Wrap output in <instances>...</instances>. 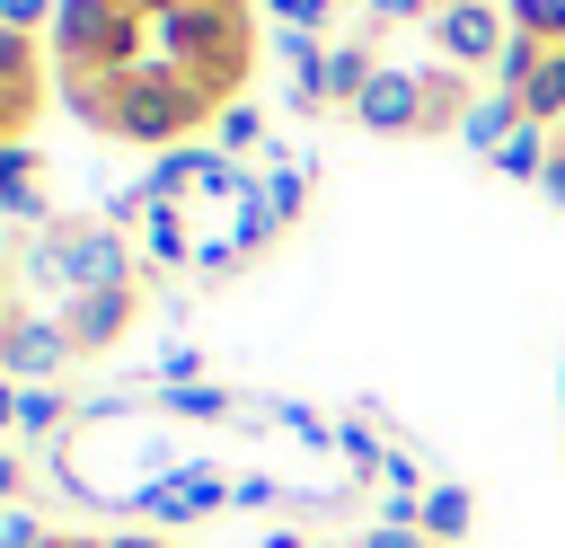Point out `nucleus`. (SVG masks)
I'll return each mask as SVG.
<instances>
[{
    "label": "nucleus",
    "instance_id": "f257e3e1",
    "mask_svg": "<svg viewBox=\"0 0 565 548\" xmlns=\"http://www.w3.org/2000/svg\"><path fill=\"white\" fill-rule=\"evenodd\" d=\"M221 97L194 88V80H106V133L115 141H141L150 159L177 150V133H194Z\"/></svg>",
    "mask_w": 565,
    "mask_h": 548
},
{
    "label": "nucleus",
    "instance_id": "f03ea898",
    "mask_svg": "<svg viewBox=\"0 0 565 548\" xmlns=\"http://www.w3.org/2000/svg\"><path fill=\"white\" fill-rule=\"evenodd\" d=\"M44 265H53L62 301H71V292H115V283H132V247H124V230H106V221H62V230H44Z\"/></svg>",
    "mask_w": 565,
    "mask_h": 548
},
{
    "label": "nucleus",
    "instance_id": "7ed1b4c3",
    "mask_svg": "<svg viewBox=\"0 0 565 548\" xmlns=\"http://www.w3.org/2000/svg\"><path fill=\"white\" fill-rule=\"evenodd\" d=\"M353 124H362L371 141H406V133H433V80H424V71H406V62H380V80L362 88Z\"/></svg>",
    "mask_w": 565,
    "mask_h": 548
},
{
    "label": "nucleus",
    "instance_id": "20e7f679",
    "mask_svg": "<svg viewBox=\"0 0 565 548\" xmlns=\"http://www.w3.org/2000/svg\"><path fill=\"white\" fill-rule=\"evenodd\" d=\"M433 44L450 71H494V53L512 44V18H503V0H441Z\"/></svg>",
    "mask_w": 565,
    "mask_h": 548
},
{
    "label": "nucleus",
    "instance_id": "39448f33",
    "mask_svg": "<svg viewBox=\"0 0 565 548\" xmlns=\"http://www.w3.org/2000/svg\"><path fill=\"white\" fill-rule=\"evenodd\" d=\"M62 362H71L62 318H35V309H9V318H0V380H18V389H53Z\"/></svg>",
    "mask_w": 565,
    "mask_h": 548
},
{
    "label": "nucleus",
    "instance_id": "423d86ee",
    "mask_svg": "<svg viewBox=\"0 0 565 548\" xmlns=\"http://www.w3.org/2000/svg\"><path fill=\"white\" fill-rule=\"evenodd\" d=\"M62 336H71V354H106L132 318H141V283H115V292H71L62 309Z\"/></svg>",
    "mask_w": 565,
    "mask_h": 548
},
{
    "label": "nucleus",
    "instance_id": "0eeeda50",
    "mask_svg": "<svg viewBox=\"0 0 565 548\" xmlns=\"http://www.w3.org/2000/svg\"><path fill=\"white\" fill-rule=\"evenodd\" d=\"M371 80H380V53H371L362 35H344V44H327V62H318V80H309V97H318V106H344V115H353Z\"/></svg>",
    "mask_w": 565,
    "mask_h": 548
},
{
    "label": "nucleus",
    "instance_id": "6e6552de",
    "mask_svg": "<svg viewBox=\"0 0 565 548\" xmlns=\"http://www.w3.org/2000/svg\"><path fill=\"white\" fill-rule=\"evenodd\" d=\"M0 212L53 230V203H44V177H35V141H0Z\"/></svg>",
    "mask_w": 565,
    "mask_h": 548
},
{
    "label": "nucleus",
    "instance_id": "1a4fd4ad",
    "mask_svg": "<svg viewBox=\"0 0 565 548\" xmlns=\"http://www.w3.org/2000/svg\"><path fill=\"white\" fill-rule=\"evenodd\" d=\"M521 124H530V115H521V97H503V88H486V97H477V106L459 115V141H468L477 159H503V141H512Z\"/></svg>",
    "mask_w": 565,
    "mask_h": 548
},
{
    "label": "nucleus",
    "instance_id": "9d476101",
    "mask_svg": "<svg viewBox=\"0 0 565 548\" xmlns=\"http://www.w3.org/2000/svg\"><path fill=\"white\" fill-rule=\"evenodd\" d=\"M168 486H177V504H185L194 521H203V513H221V504L238 495V477H221L212 460H177V468H168Z\"/></svg>",
    "mask_w": 565,
    "mask_h": 548
},
{
    "label": "nucleus",
    "instance_id": "9b49d317",
    "mask_svg": "<svg viewBox=\"0 0 565 548\" xmlns=\"http://www.w3.org/2000/svg\"><path fill=\"white\" fill-rule=\"evenodd\" d=\"M274 230H282V212L265 203V168H256V186L230 203V239H238V256H256V247H274Z\"/></svg>",
    "mask_w": 565,
    "mask_h": 548
},
{
    "label": "nucleus",
    "instance_id": "f8f14e48",
    "mask_svg": "<svg viewBox=\"0 0 565 548\" xmlns=\"http://www.w3.org/2000/svg\"><path fill=\"white\" fill-rule=\"evenodd\" d=\"M521 115H530V124H547V133L565 124V44H547V62L530 71V88H521Z\"/></svg>",
    "mask_w": 565,
    "mask_h": 548
},
{
    "label": "nucleus",
    "instance_id": "ddd939ff",
    "mask_svg": "<svg viewBox=\"0 0 565 548\" xmlns=\"http://www.w3.org/2000/svg\"><path fill=\"white\" fill-rule=\"evenodd\" d=\"M468 521H477L468 486H433V495H424V539H433V548H459V539H468Z\"/></svg>",
    "mask_w": 565,
    "mask_h": 548
},
{
    "label": "nucleus",
    "instance_id": "4468645a",
    "mask_svg": "<svg viewBox=\"0 0 565 548\" xmlns=\"http://www.w3.org/2000/svg\"><path fill=\"white\" fill-rule=\"evenodd\" d=\"M547 159H556V133H547V124H521V133L503 141V159H494V168H503V177H521V186H539V177H547Z\"/></svg>",
    "mask_w": 565,
    "mask_h": 548
},
{
    "label": "nucleus",
    "instance_id": "2eb2a0df",
    "mask_svg": "<svg viewBox=\"0 0 565 548\" xmlns=\"http://www.w3.org/2000/svg\"><path fill=\"white\" fill-rule=\"evenodd\" d=\"M335 460H344L353 477H380V468H388V442L371 433V415H335Z\"/></svg>",
    "mask_w": 565,
    "mask_h": 548
},
{
    "label": "nucleus",
    "instance_id": "dca6fc26",
    "mask_svg": "<svg viewBox=\"0 0 565 548\" xmlns=\"http://www.w3.org/2000/svg\"><path fill=\"white\" fill-rule=\"evenodd\" d=\"M124 513H132V521H141V530H159V539H168V530H185V521H194V513H185V504H177V486H168V477H141V486H132V504H124Z\"/></svg>",
    "mask_w": 565,
    "mask_h": 548
},
{
    "label": "nucleus",
    "instance_id": "f3484780",
    "mask_svg": "<svg viewBox=\"0 0 565 548\" xmlns=\"http://www.w3.org/2000/svg\"><path fill=\"white\" fill-rule=\"evenodd\" d=\"M265 141H274V133L256 124V106H221V115H212V150H221V159H247V150H265Z\"/></svg>",
    "mask_w": 565,
    "mask_h": 548
},
{
    "label": "nucleus",
    "instance_id": "a211bd4d",
    "mask_svg": "<svg viewBox=\"0 0 565 548\" xmlns=\"http://www.w3.org/2000/svg\"><path fill=\"white\" fill-rule=\"evenodd\" d=\"M265 203L282 212V230L300 221V203H309V159H265Z\"/></svg>",
    "mask_w": 565,
    "mask_h": 548
},
{
    "label": "nucleus",
    "instance_id": "6ab92c4d",
    "mask_svg": "<svg viewBox=\"0 0 565 548\" xmlns=\"http://www.w3.org/2000/svg\"><path fill=\"white\" fill-rule=\"evenodd\" d=\"M159 407L185 415V424H221V415H230V389H221V380H185V389H159Z\"/></svg>",
    "mask_w": 565,
    "mask_h": 548
},
{
    "label": "nucleus",
    "instance_id": "aec40b11",
    "mask_svg": "<svg viewBox=\"0 0 565 548\" xmlns=\"http://www.w3.org/2000/svg\"><path fill=\"white\" fill-rule=\"evenodd\" d=\"M141 247H150V265H194V239L177 212H141Z\"/></svg>",
    "mask_w": 565,
    "mask_h": 548
},
{
    "label": "nucleus",
    "instance_id": "412c9836",
    "mask_svg": "<svg viewBox=\"0 0 565 548\" xmlns=\"http://www.w3.org/2000/svg\"><path fill=\"white\" fill-rule=\"evenodd\" d=\"M274 53H282V71L309 88L318 80V62H327V44H318V27H274Z\"/></svg>",
    "mask_w": 565,
    "mask_h": 548
},
{
    "label": "nucleus",
    "instance_id": "4be33fe9",
    "mask_svg": "<svg viewBox=\"0 0 565 548\" xmlns=\"http://www.w3.org/2000/svg\"><path fill=\"white\" fill-rule=\"evenodd\" d=\"M62 424H71V398H62V389H26V398H18V433H35V442H53Z\"/></svg>",
    "mask_w": 565,
    "mask_h": 548
},
{
    "label": "nucleus",
    "instance_id": "5701e85b",
    "mask_svg": "<svg viewBox=\"0 0 565 548\" xmlns=\"http://www.w3.org/2000/svg\"><path fill=\"white\" fill-rule=\"evenodd\" d=\"M274 424H282L291 442H309V451H335V424H327L309 398H274Z\"/></svg>",
    "mask_w": 565,
    "mask_h": 548
},
{
    "label": "nucleus",
    "instance_id": "b1692460",
    "mask_svg": "<svg viewBox=\"0 0 565 548\" xmlns=\"http://www.w3.org/2000/svg\"><path fill=\"white\" fill-rule=\"evenodd\" d=\"M0 88L9 97H35V44L18 27H0Z\"/></svg>",
    "mask_w": 565,
    "mask_h": 548
},
{
    "label": "nucleus",
    "instance_id": "393cba45",
    "mask_svg": "<svg viewBox=\"0 0 565 548\" xmlns=\"http://www.w3.org/2000/svg\"><path fill=\"white\" fill-rule=\"evenodd\" d=\"M503 18L539 44H565V0H503Z\"/></svg>",
    "mask_w": 565,
    "mask_h": 548
},
{
    "label": "nucleus",
    "instance_id": "a878e982",
    "mask_svg": "<svg viewBox=\"0 0 565 548\" xmlns=\"http://www.w3.org/2000/svg\"><path fill=\"white\" fill-rule=\"evenodd\" d=\"M150 380H159V389H185V380H203V345H159Z\"/></svg>",
    "mask_w": 565,
    "mask_h": 548
},
{
    "label": "nucleus",
    "instance_id": "bb28decb",
    "mask_svg": "<svg viewBox=\"0 0 565 548\" xmlns=\"http://www.w3.org/2000/svg\"><path fill=\"white\" fill-rule=\"evenodd\" d=\"M362 18H371V27H406V18H424V27H433V18H441V0H362Z\"/></svg>",
    "mask_w": 565,
    "mask_h": 548
},
{
    "label": "nucleus",
    "instance_id": "cd10ccee",
    "mask_svg": "<svg viewBox=\"0 0 565 548\" xmlns=\"http://www.w3.org/2000/svg\"><path fill=\"white\" fill-rule=\"evenodd\" d=\"M230 265H238V239L230 230H203L194 239V274H230Z\"/></svg>",
    "mask_w": 565,
    "mask_h": 548
},
{
    "label": "nucleus",
    "instance_id": "c85d7f7f",
    "mask_svg": "<svg viewBox=\"0 0 565 548\" xmlns=\"http://www.w3.org/2000/svg\"><path fill=\"white\" fill-rule=\"evenodd\" d=\"M265 18H274V27H327L335 0H265Z\"/></svg>",
    "mask_w": 565,
    "mask_h": 548
},
{
    "label": "nucleus",
    "instance_id": "c756f323",
    "mask_svg": "<svg viewBox=\"0 0 565 548\" xmlns=\"http://www.w3.org/2000/svg\"><path fill=\"white\" fill-rule=\"evenodd\" d=\"M380 495H433V486H424V468H415L406 451H388V468H380Z\"/></svg>",
    "mask_w": 565,
    "mask_h": 548
},
{
    "label": "nucleus",
    "instance_id": "7c9ffc66",
    "mask_svg": "<svg viewBox=\"0 0 565 548\" xmlns=\"http://www.w3.org/2000/svg\"><path fill=\"white\" fill-rule=\"evenodd\" d=\"M230 504H238V513H274V504H291V495H282V477H238Z\"/></svg>",
    "mask_w": 565,
    "mask_h": 548
},
{
    "label": "nucleus",
    "instance_id": "2f4dec72",
    "mask_svg": "<svg viewBox=\"0 0 565 548\" xmlns=\"http://www.w3.org/2000/svg\"><path fill=\"white\" fill-rule=\"evenodd\" d=\"M53 530H35V513H18V504H0V548H44Z\"/></svg>",
    "mask_w": 565,
    "mask_h": 548
},
{
    "label": "nucleus",
    "instance_id": "473e14b6",
    "mask_svg": "<svg viewBox=\"0 0 565 548\" xmlns=\"http://www.w3.org/2000/svg\"><path fill=\"white\" fill-rule=\"evenodd\" d=\"M44 18H62V0H0V27H18V35H35Z\"/></svg>",
    "mask_w": 565,
    "mask_h": 548
},
{
    "label": "nucleus",
    "instance_id": "72a5a7b5",
    "mask_svg": "<svg viewBox=\"0 0 565 548\" xmlns=\"http://www.w3.org/2000/svg\"><path fill=\"white\" fill-rule=\"evenodd\" d=\"M353 548H433V539H424V530H388V521H371Z\"/></svg>",
    "mask_w": 565,
    "mask_h": 548
},
{
    "label": "nucleus",
    "instance_id": "f704fd0d",
    "mask_svg": "<svg viewBox=\"0 0 565 548\" xmlns=\"http://www.w3.org/2000/svg\"><path fill=\"white\" fill-rule=\"evenodd\" d=\"M539 194H547V203H556V212H565V150H556V159H547V177H539Z\"/></svg>",
    "mask_w": 565,
    "mask_h": 548
},
{
    "label": "nucleus",
    "instance_id": "c9c22d12",
    "mask_svg": "<svg viewBox=\"0 0 565 548\" xmlns=\"http://www.w3.org/2000/svg\"><path fill=\"white\" fill-rule=\"evenodd\" d=\"M106 548H168V539H159V530H141V521H132V530H115V539H106Z\"/></svg>",
    "mask_w": 565,
    "mask_h": 548
},
{
    "label": "nucleus",
    "instance_id": "e433bc0d",
    "mask_svg": "<svg viewBox=\"0 0 565 548\" xmlns=\"http://www.w3.org/2000/svg\"><path fill=\"white\" fill-rule=\"evenodd\" d=\"M18 398H26V389H18V380H0V433L18 424Z\"/></svg>",
    "mask_w": 565,
    "mask_h": 548
},
{
    "label": "nucleus",
    "instance_id": "4c0bfd02",
    "mask_svg": "<svg viewBox=\"0 0 565 548\" xmlns=\"http://www.w3.org/2000/svg\"><path fill=\"white\" fill-rule=\"evenodd\" d=\"M18 495V451H0V504Z\"/></svg>",
    "mask_w": 565,
    "mask_h": 548
},
{
    "label": "nucleus",
    "instance_id": "58836bf2",
    "mask_svg": "<svg viewBox=\"0 0 565 548\" xmlns=\"http://www.w3.org/2000/svg\"><path fill=\"white\" fill-rule=\"evenodd\" d=\"M265 548H309V539H300L291 521H274V530H265Z\"/></svg>",
    "mask_w": 565,
    "mask_h": 548
},
{
    "label": "nucleus",
    "instance_id": "ea45409f",
    "mask_svg": "<svg viewBox=\"0 0 565 548\" xmlns=\"http://www.w3.org/2000/svg\"><path fill=\"white\" fill-rule=\"evenodd\" d=\"M44 548H106V539H79V530H62V539H44Z\"/></svg>",
    "mask_w": 565,
    "mask_h": 548
},
{
    "label": "nucleus",
    "instance_id": "a19ab883",
    "mask_svg": "<svg viewBox=\"0 0 565 548\" xmlns=\"http://www.w3.org/2000/svg\"><path fill=\"white\" fill-rule=\"evenodd\" d=\"M556 150H565V124H556Z\"/></svg>",
    "mask_w": 565,
    "mask_h": 548
}]
</instances>
